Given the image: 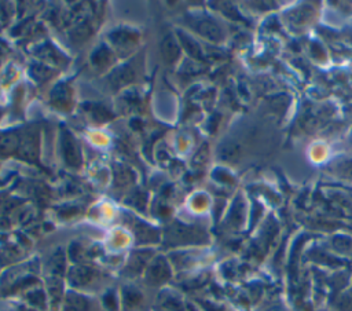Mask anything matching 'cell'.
Here are the masks:
<instances>
[{
    "instance_id": "6da1fadb",
    "label": "cell",
    "mask_w": 352,
    "mask_h": 311,
    "mask_svg": "<svg viewBox=\"0 0 352 311\" xmlns=\"http://www.w3.org/2000/svg\"><path fill=\"white\" fill-rule=\"evenodd\" d=\"M62 146H64V154L66 161L70 166H79L80 164V152L77 149L76 142L73 139L72 135L66 134L62 139Z\"/></svg>"
},
{
    "instance_id": "7a4b0ae2",
    "label": "cell",
    "mask_w": 352,
    "mask_h": 311,
    "mask_svg": "<svg viewBox=\"0 0 352 311\" xmlns=\"http://www.w3.org/2000/svg\"><path fill=\"white\" fill-rule=\"evenodd\" d=\"M161 54L162 58L166 61V62H175L176 58L179 57V47L176 44V40L174 39V36H165L164 40L161 42Z\"/></svg>"
},
{
    "instance_id": "3957f363",
    "label": "cell",
    "mask_w": 352,
    "mask_h": 311,
    "mask_svg": "<svg viewBox=\"0 0 352 311\" xmlns=\"http://www.w3.org/2000/svg\"><path fill=\"white\" fill-rule=\"evenodd\" d=\"M132 77H134V75H132V72L129 70V69L121 68V69H119V70H117L113 76H112V81H113V84L120 87V85L125 84V83H128V81H131Z\"/></svg>"
},
{
    "instance_id": "277c9868",
    "label": "cell",
    "mask_w": 352,
    "mask_h": 311,
    "mask_svg": "<svg viewBox=\"0 0 352 311\" xmlns=\"http://www.w3.org/2000/svg\"><path fill=\"white\" fill-rule=\"evenodd\" d=\"M109 60H110V52L107 51L106 48H105V50L102 48L101 51H97L95 57H92V61L95 64L106 65L107 62H109Z\"/></svg>"
}]
</instances>
